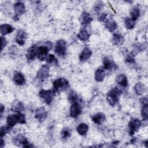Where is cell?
<instances>
[{
    "instance_id": "6da1fadb",
    "label": "cell",
    "mask_w": 148,
    "mask_h": 148,
    "mask_svg": "<svg viewBox=\"0 0 148 148\" xmlns=\"http://www.w3.org/2000/svg\"><path fill=\"white\" fill-rule=\"evenodd\" d=\"M37 57L40 60L43 61L46 59L47 53L53 47V43L50 41H47L43 43L42 45L36 44Z\"/></svg>"
},
{
    "instance_id": "7a4b0ae2",
    "label": "cell",
    "mask_w": 148,
    "mask_h": 148,
    "mask_svg": "<svg viewBox=\"0 0 148 148\" xmlns=\"http://www.w3.org/2000/svg\"><path fill=\"white\" fill-rule=\"evenodd\" d=\"M26 119L25 115L21 113H17L15 114H10L6 118V123L8 126L12 128L17 123L25 124Z\"/></svg>"
},
{
    "instance_id": "3957f363",
    "label": "cell",
    "mask_w": 148,
    "mask_h": 148,
    "mask_svg": "<svg viewBox=\"0 0 148 148\" xmlns=\"http://www.w3.org/2000/svg\"><path fill=\"white\" fill-rule=\"evenodd\" d=\"M121 91L118 87H114L106 94V100L110 106H114L119 101Z\"/></svg>"
},
{
    "instance_id": "277c9868",
    "label": "cell",
    "mask_w": 148,
    "mask_h": 148,
    "mask_svg": "<svg viewBox=\"0 0 148 148\" xmlns=\"http://www.w3.org/2000/svg\"><path fill=\"white\" fill-rule=\"evenodd\" d=\"M56 91L53 90H41L39 92V97L47 105H50L54 99Z\"/></svg>"
},
{
    "instance_id": "5b68a950",
    "label": "cell",
    "mask_w": 148,
    "mask_h": 148,
    "mask_svg": "<svg viewBox=\"0 0 148 148\" xmlns=\"http://www.w3.org/2000/svg\"><path fill=\"white\" fill-rule=\"evenodd\" d=\"M69 86V82L63 77L58 78L53 82V88L56 92H61L66 90Z\"/></svg>"
},
{
    "instance_id": "8992f818",
    "label": "cell",
    "mask_w": 148,
    "mask_h": 148,
    "mask_svg": "<svg viewBox=\"0 0 148 148\" xmlns=\"http://www.w3.org/2000/svg\"><path fill=\"white\" fill-rule=\"evenodd\" d=\"M12 142L14 145L18 146L22 145L24 147H33V145L29 143L27 138L23 134H19L16 136L13 137L12 139Z\"/></svg>"
},
{
    "instance_id": "52a82bcc",
    "label": "cell",
    "mask_w": 148,
    "mask_h": 148,
    "mask_svg": "<svg viewBox=\"0 0 148 148\" xmlns=\"http://www.w3.org/2000/svg\"><path fill=\"white\" fill-rule=\"evenodd\" d=\"M54 52L59 56H65L66 52V43L63 39H60L56 42Z\"/></svg>"
},
{
    "instance_id": "ba28073f",
    "label": "cell",
    "mask_w": 148,
    "mask_h": 148,
    "mask_svg": "<svg viewBox=\"0 0 148 148\" xmlns=\"http://www.w3.org/2000/svg\"><path fill=\"white\" fill-rule=\"evenodd\" d=\"M142 125L140 120L138 119L132 118L128 123V133L131 136L134 135V134L139 129Z\"/></svg>"
},
{
    "instance_id": "9c48e42d",
    "label": "cell",
    "mask_w": 148,
    "mask_h": 148,
    "mask_svg": "<svg viewBox=\"0 0 148 148\" xmlns=\"http://www.w3.org/2000/svg\"><path fill=\"white\" fill-rule=\"evenodd\" d=\"M49 76V67L47 65H42L38 71L36 75L37 79L41 82L46 80Z\"/></svg>"
},
{
    "instance_id": "30bf717a",
    "label": "cell",
    "mask_w": 148,
    "mask_h": 148,
    "mask_svg": "<svg viewBox=\"0 0 148 148\" xmlns=\"http://www.w3.org/2000/svg\"><path fill=\"white\" fill-rule=\"evenodd\" d=\"M69 111V115L71 117L77 118L82 113V106L77 101L73 102L72 103Z\"/></svg>"
},
{
    "instance_id": "8fae6325",
    "label": "cell",
    "mask_w": 148,
    "mask_h": 148,
    "mask_svg": "<svg viewBox=\"0 0 148 148\" xmlns=\"http://www.w3.org/2000/svg\"><path fill=\"white\" fill-rule=\"evenodd\" d=\"M14 10L15 16L13 17V19L15 20V18H18L19 16H21L25 13L26 8L24 3L21 2H16L14 5Z\"/></svg>"
},
{
    "instance_id": "7c38bea8",
    "label": "cell",
    "mask_w": 148,
    "mask_h": 148,
    "mask_svg": "<svg viewBox=\"0 0 148 148\" xmlns=\"http://www.w3.org/2000/svg\"><path fill=\"white\" fill-rule=\"evenodd\" d=\"M27 38V34L23 29H19L15 38L16 42L20 46H23L25 44Z\"/></svg>"
},
{
    "instance_id": "4fadbf2b",
    "label": "cell",
    "mask_w": 148,
    "mask_h": 148,
    "mask_svg": "<svg viewBox=\"0 0 148 148\" xmlns=\"http://www.w3.org/2000/svg\"><path fill=\"white\" fill-rule=\"evenodd\" d=\"M103 68L105 70L111 71L113 69H116L117 68V65L114 63L113 60H112L109 57H105L103 58Z\"/></svg>"
},
{
    "instance_id": "5bb4252c",
    "label": "cell",
    "mask_w": 148,
    "mask_h": 148,
    "mask_svg": "<svg viewBox=\"0 0 148 148\" xmlns=\"http://www.w3.org/2000/svg\"><path fill=\"white\" fill-rule=\"evenodd\" d=\"M47 116V113L43 107L38 108L35 112V118L39 122H43L46 120Z\"/></svg>"
},
{
    "instance_id": "9a60e30c",
    "label": "cell",
    "mask_w": 148,
    "mask_h": 148,
    "mask_svg": "<svg viewBox=\"0 0 148 148\" xmlns=\"http://www.w3.org/2000/svg\"><path fill=\"white\" fill-rule=\"evenodd\" d=\"M91 50L88 47H85L79 54V60L81 62H85L91 57Z\"/></svg>"
},
{
    "instance_id": "2e32d148",
    "label": "cell",
    "mask_w": 148,
    "mask_h": 148,
    "mask_svg": "<svg viewBox=\"0 0 148 148\" xmlns=\"http://www.w3.org/2000/svg\"><path fill=\"white\" fill-rule=\"evenodd\" d=\"M11 110L14 112L21 113V112H23L24 110V104L22 102L20 101L19 100H14L12 103Z\"/></svg>"
},
{
    "instance_id": "e0dca14e",
    "label": "cell",
    "mask_w": 148,
    "mask_h": 148,
    "mask_svg": "<svg viewBox=\"0 0 148 148\" xmlns=\"http://www.w3.org/2000/svg\"><path fill=\"white\" fill-rule=\"evenodd\" d=\"M14 83L18 86H22L25 83V79L24 75L19 72H16L13 77Z\"/></svg>"
},
{
    "instance_id": "ac0fdd59",
    "label": "cell",
    "mask_w": 148,
    "mask_h": 148,
    "mask_svg": "<svg viewBox=\"0 0 148 148\" xmlns=\"http://www.w3.org/2000/svg\"><path fill=\"white\" fill-rule=\"evenodd\" d=\"M36 57V45H34L27 50L26 53V58L28 61H31L34 60Z\"/></svg>"
},
{
    "instance_id": "d6986e66",
    "label": "cell",
    "mask_w": 148,
    "mask_h": 148,
    "mask_svg": "<svg viewBox=\"0 0 148 148\" xmlns=\"http://www.w3.org/2000/svg\"><path fill=\"white\" fill-rule=\"evenodd\" d=\"M90 36V34L88 32V30L84 27L80 29L79 34H77L78 39L82 42L88 41Z\"/></svg>"
},
{
    "instance_id": "ffe728a7",
    "label": "cell",
    "mask_w": 148,
    "mask_h": 148,
    "mask_svg": "<svg viewBox=\"0 0 148 148\" xmlns=\"http://www.w3.org/2000/svg\"><path fill=\"white\" fill-rule=\"evenodd\" d=\"M124 42V37L119 32H114L112 36V42L114 45L120 46Z\"/></svg>"
},
{
    "instance_id": "44dd1931",
    "label": "cell",
    "mask_w": 148,
    "mask_h": 148,
    "mask_svg": "<svg viewBox=\"0 0 148 148\" xmlns=\"http://www.w3.org/2000/svg\"><path fill=\"white\" fill-rule=\"evenodd\" d=\"M106 119L105 115L102 113H97L91 117L92 121L98 125L102 124Z\"/></svg>"
},
{
    "instance_id": "7402d4cb",
    "label": "cell",
    "mask_w": 148,
    "mask_h": 148,
    "mask_svg": "<svg viewBox=\"0 0 148 148\" xmlns=\"http://www.w3.org/2000/svg\"><path fill=\"white\" fill-rule=\"evenodd\" d=\"M105 76V69L103 67L98 68L95 72V79L97 82H101L103 80Z\"/></svg>"
},
{
    "instance_id": "603a6c76",
    "label": "cell",
    "mask_w": 148,
    "mask_h": 148,
    "mask_svg": "<svg viewBox=\"0 0 148 148\" xmlns=\"http://www.w3.org/2000/svg\"><path fill=\"white\" fill-rule=\"evenodd\" d=\"M14 29V28L11 25L8 24H2L0 27V32L2 36L12 33Z\"/></svg>"
},
{
    "instance_id": "cb8c5ba5",
    "label": "cell",
    "mask_w": 148,
    "mask_h": 148,
    "mask_svg": "<svg viewBox=\"0 0 148 148\" xmlns=\"http://www.w3.org/2000/svg\"><path fill=\"white\" fill-rule=\"evenodd\" d=\"M134 90L137 95H141L146 92L147 88L145 84L140 82H139L136 83V84L135 85Z\"/></svg>"
},
{
    "instance_id": "d4e9b609",
    "label": "cell",
    "mask_w": 148,
    "mask_h": 148,
    "mask_svg": "<svg viewBox=\"0 0 148 148\" xmlns=\"http://www.w3.org/2000/svg\"><path fill=\"white\" fill-rule=\"evenodd\" d=\"M105 26L109 32H112L117 28V23L113 19L109 18L106 21Z\"/></svg>"
},
{
    "instance_id": "484cf974",
    "label": "cell",
    "mask_w": 148,
    "mask_h": 148,
    "mask_svg": "<svg viewBox=\"0 0 148 148\" xmlns=\"http://www.w3.org/2000/svg\"><path fill=\"white\" fill-rule=\"evenodd\" d=\"M92 21V18L90 14L87 12H83L80 16V23L82 25H86L90 24Z\"/></svg>"
},
{
    "instance_id": "4316f807",
    "label": "cell",
    "mask_w": 148,
    "mask_h": 148,
    "mask_svg": "<svg viewBox=\"0 0 148 148\" xmlns=\"http://www.w3.org/2000/svg\"><path fill=\"white\" fill-rule=\"evenodd\" d=\"M116 82L117 83L123 87H127L128 86V80L126 76L124 74H120L116 76Z\"/></svg>"
},
{
    "instance_id": "83f0119b",
    "label": "cell",
    "mask_w": 148,
    "mask_h": 148,
    "mask_svg": "<svg viewBox=\"0 0 148 148\" xmlns=\"http://www.w3.org/2000/svg\"><path fill=\"white\" fill-rule=\"evenodd\" d=\"M76 130L79 135H85L88 130V125L86 123H80L77 126Z\"/></svg>"
},
{
    "instance_id": "f1b7e54d",
    "label": "cell",
    "mask_w": 148,
    "mask_h": 148,
    "mask_svg": "<svg viewBox=\"0 0 148 148\" xmlns=\"http://www.w3.org/2000/svg\"><path fill=\"white\" fill-rule=\"evenodd\" d=\"M130 14H131V18L134 20V21H136L139 17L140 16V10L138 7H134L133 8L131 12H130Z\"/></svg>"
},
{
    "instance_id": "f546056e",
    "label": "cell",
    "mask_w": 148,
    "mask_h": 148,
    "mask_svg": "<svg viewBox=\"0 0 148 148\" xmlns=\"http://www.w3.org/2000/svg\"><path fill=\"white\" fill-rule=\"evenodd\" d=\"M71 135V130L68 127H64L61 132V136L63 139H68Z\"/></svg>"
},
{
    "instance_id": "4dcf8cb0",
    "label": "cell",
    "mask_w": 148,
    "mask_h": 148,
    "mask_svg": "<svg viewBox=\"0 0 148 148\" xmlns=\"http://www.w3.org/2000/svg\"><path fill=\"white\" fill-rule=\"evenodd\" d=\"M124 25L127 29H131L135 27V21L130 17H126L124 19Z\"/></svg>"
},
{
    "instance_id": "1f68e13d",
    "label": "cell",
    "mask_w": 148,
    "mask_h": 148,
    "mask_svg": "<svg viewBox=\"0 0 148 148\" xmlns=\"http://www.w3.org/2000/svg\"><path fill=\"white\" fill-rule=\"evenodd\" d=\"M68 101L71 103H73L77 101L78 95L75 91H74L73 90H71L68 94Z\"/></svg>"
},
{
    "instance_id": "d6a6232c",
    "label": "cell",
    "mask_w": 148,
    "mask_h": 148,
    "mask_svg": "<svg viewBox=\"0 0 148 148\" xmlns=\"http://www.w3.org/2000/svg\"><path fill=\"white\" fill-rule=\"evenodd\" d=\"M141 116L143 120L146 121L148 118V105H142L141 109Z\"/></svg>"
},
{
    "instance_id": "836d02e7",
    "label": "cell",
    "mask_w": 148,
    "mask_h": 148,
    "mask_svg": "<svg viewBox=\"0 0 148 148\" xmlns=\"http://www.w3.org/2000/svg\"><path fill=\"white\" fill-rule=\"evenodd\" d=\"M11 129H12V128L10 127L9 126H8V125L1 127V129H0V136H1V138H2L6 133L9 132L11 130Z\"/></svg>"
},
{
    "instance_id": "e575fe53",
    "label": "cell",
    "mask_w": 148,
    "mask_h": 148,
    "mask_svg": "<svg viewBox=\"0 0 148 148\" xmlns=\"http://www.w3.org/2000/svg\"><path fill=\"white\" fill-rule=\"evenodd\" d=\"M134 53L133 52L130 53L125 58V62L129 64H133L135 63Z\"/></svg>"
},
{
    "instance_id": "d590c367",
    "label": "cell",
    "mask_w": 148,
    "mask_h": 148,
    "mask_svg": "<svg viewBox=\"0 0 148 148\" xmlns=\"http://www.w3.org/2000/svg\"><path fill=\"white\" fill-rule=\"evenodd\" d=\"M103 8V3L102 1L97 2L94 6V10L96 13H99Z\"/></svg>"
},
{
    "instance_id": "8d00e7d4",
    "label": "cell",
    "mask_w": 148,
    "mask_h": 148,
    "mask_svg": "<svg viewBox=\"0 0 148 148\" xmlns=\"http://www.w3.org/2000/svg\"><path fill=\"white\" fill-rule=\"evenodd\" d=\"M46 61L47 63H49V64L57 63V60L53 54H49L46 57Z\"/></svg>"
},
{
    "instance_id": "74e56055",
    "label": "cell",
    "mask_w": 148,
    "mask_h": 148,
    "mask_svg": "<svg viewBox=\"0 0 148 148\" xmlns=\"http://www.w3.org/2000/svg\"><path fill=\"white\" fill-rule=\"evenodd\" d=\"M6 44H7V42L6 39L3 36H1V51L6 46Z\"/></svg>"
},
{
    "instance_id": "f35d334b",
    "label": "cell",
    "mask_w": 148,
    "mask_h": 148,
    "mask_svg": "<svg viewBox=\"0 0 148 148\" xmlns=\"http://www.w3.org/2000/svg\"><path fill=\"white\" fill-rule=\"evenodd\" d=\"M106 16H107V14L105 13H102L100 16L99 17V21H104L105 20H106Z\"/></svg>"
},
{
    "instance_id": "ab89813d",
    "label": "cell",
    "mask_w": 148,
    "mask_h": 148,
    "mask_svg": "<svg viewBox=\"0 0 148 148\" xmlns=\"http://www.w3.org/2000/svg\"><path fill=\"white\" fill-rule=\"evenodd\" d=\"M140 103H142V105H148V101H147V97H143L142 98L140 99Z\"/></svg>"
},
{
    "instance_id": "60d3db41",
    "label": "cell",
    "mask_w": 148,
    "mask_h": 148,
    "mask_svg": "<svg viewBox=\"0 0 148 148\" xmlns=\"http://www.w3.org/2000/svg\"><path fill=\"white\" fill-rule=\"evenodd\" d=\"M4 110H5V108H4L3 105L2 104H1V105H0V116H1V118L2 116V114L4 112Z\"/></svg>"
},
{
    "instance_id": "b9f144b4",
    "label": "cell",
    "mask_w": 148,
    "mask_h": 148,
    "mask_svg": "<svg viewBox=\"0 0 148 148\" xmlns=\"http://www.w3.org/2000/svg\"><path fill=\"white\" fill-rule=\"evenodd\" d=\"M5 145V141L2 139V138H1V143H0V147H3Z\"/></svg>"
}]
</instances>
